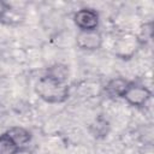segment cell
I'll use <instances>...</instances> for the list:
<instances>
[{
  "label": "cell",
  "instance_id": "5",
  "mask_svg": "<svg viewBox=\"0 0 154 154\" xmlns=\"http://www.w3.org/2000/svg\"><path fill=\"white\" fill-rule=\"evenodd\" d=\"M131 81H128L124 77H114L107 82L103 90L106 95L111 99H123Z\"/></svg>",
  "mask_w": 154,
  "mask_h": 154
},
{
  "label": "cell",
  "instance_id": "9",
  "mask_svg": "<svg viewBox=\"0 0 154 154\" xmlns=\"http://www.w3.org/2000/svg\"><path fill=\"white\" fill-rule=\"evenodd\" d=\"M152 32H153V29H152V23H148V24H144L141 29V32L136 36V40L138 42L140 46H143L146 45L150 38H152Z\"/></svg>",
  "mask_w": 154,
  "mask_h": 154
},
{
  "label": "cell",
  "instance_id": "3",
  "mask_svg": "<svg viewBox=\"0 0 154 154\" xmlns=\"http://www.w3.org/2000/svg\"><path fill=\"white\" fill-rule=\"evenodd\" d=\"M150 97H152V91L146 85L136 82H131L123 99L130 106L140 108L146 106L147 102L150 100Z\"/></svg>",
  "mask_w": 154,
  "mask_h": 154
},
{
  "label": "cell",
  "instance_id": "10",
  "mask_svg": "<svg viewBox=\"0 0 154 154\" xmlns=\"http://www.w3.org/2000/svg\"><path fill=\"white\" fill-rule=\"evenodd\" d=\"M11 11L10 4H7L4 0H0V22L5 23V19H7V14Z\"/></svg>",
  "mask_w": 154,
  "mask_h": 154
},
{
  "label": "cell",
  "instance_id": "2",
  "mask_svg": "<svg viewBox=\"0 0 154 154\" xmlns=\"http://www.w3.org/2000/svg\"><path fill=\"white\" fill-rule=\"evenodd\" d=\"M73 23L79 31H95L100 24V14L91 7H82L75 12Z\"/></svg>",
  "mask_w": 154,
  "mask_h": 154
},
{
  "label": "cell",
  "instance_id": "1",
  "mask_svg": "<svg viewBox=\"0 0 154 154\" xmlns=\"http://www.w3.org/2000/svg\"><path fill=\"white\" fill-rule=\"evenodd\" d=\"M35 91L47 103H63L70 97V87L67 83L57 82L47 76H42L36 82Z\"/></svg>",
  "mask_w": 154,
  "mask_h": 154
},
{
  "label": "cell",
  "instance_id": "6",
  "mask_svg": "<svg viewBox=\"0 0 154 154\" xmlns=\"http://www.w3.org/2000/svg\"><path fill=\"white\" fill-rule=\"evenodd\" d=\"M12 140H13V142L19 147V148H24L26 144H29L30 143V141H31V138H32V135H31V132L28 130V129H25V128H23V126H12V128H10L7 131H5Z\"/></svg>",
  "mask_w": 154,
  "mask_h": 154
},
{
  "label": "cell",
  "instance_id": "4",
  "mask_svg": "<svg viewBox=\"0 0 154 154\" xmlns=\"http://www.w3.org/2000/svg\"><path fill=\"white\" fill-rule=\"evenodd\" d=\"M103 42L102 35L99 30L95 31H78L76 35V45L79 49L94 52L101 48Z\"/></svg>",
  "mask_w": 154,
  "mask_h": 154
},
{
  "label": "cell",
  "instance_id": "8",
  "mask_svg": "<svg viewBox=\"0 0 154 154\" xmlns=\"http://www.w3.org/2000/svg\"><path fill=\"white\" fill-rule=\"evenodd\" d=\"M20 150L22 148H19L6 132L0 135V154H18Z\"/></svg>",
  "mask_w": 154,
  "mask_h": 154
},
{
  "label": "cell",
  "instance_id": "11",
  "mask_svg": "<svg viewBox=\"0 0 154 154\" xmlns=\"http://www.w3.org/2000/svg\"><path fill=\"white\" fill-rule=\"evenodd\" d=\"M1 114H2V106H1V103H0V117H1Z\"/></svg>",
  "mask_w": 154,
  "mask_h": 154
},
{
  "label": "cell",
  "instance_id": "7",
  "mask_svg": "<svg viewBox=\"0 0 154 154\" xmlns=\"http://www.w3.org/2000/svg\"><path fill=\"white\" fill-rule=\"evenodd\" d=\"M45 76H47V77H49L57 82H60V83H67L69 76H70V69L66 64L55 63L46 70Z\"/></svg>",
  "mask_w": 154,
  "mask_h": 154
}]
</instances>
